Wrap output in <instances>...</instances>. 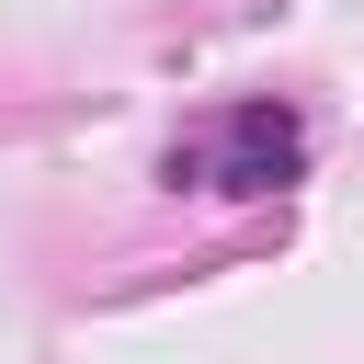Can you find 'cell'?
I'll return each instance as SVG.
<instances>
[{
    "mask_svg": "<svg viewBox=\"0 0 364 364\" xmlns=\"http://www.w3.org/2000/svg\"><path fill=\"white\" fill-rule=\"evenodd\" d=\"M307 171V125H296V102H228L193 148H171V182H205V193H284Z\"/></svg>",
    "mask_w": 364,
    "mask_h": 364,
    "instance_id": "1",
    "label": "cell"
}]
</instances>
